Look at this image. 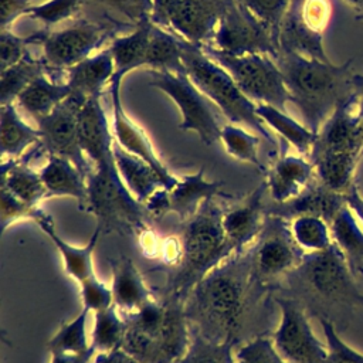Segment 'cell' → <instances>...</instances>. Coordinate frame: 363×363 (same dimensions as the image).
<instances>
[{"label": "cell", "mask_w": 363, "mask_h": 363, "mask_svg": "<svg viewBox=\"0 0 363 363\" xmlns=\"http://www.w3.org/2000/svg\"><path fill=\"white\" fill-rule=\"evenodd\" d=\"M251 272V252L234 254L190 291L184 312L196 332L218 342L233 340Z\"/></svg>", "instance_id": "1"}, {"label": "cell", "mask_w": 363, "mask_h": 363, "mask_svg": "<svg viewBox=\"0 0 363 363\" xmlns=\"http://www.w3.org/2000/svg\"><path fill=\"white\" fill-rule=\"evenodd\" d=\"M277 64L282 72L291 102L299 109L305 126L318 133L326 119L353 92L350 64L340 65L281 50Z\"/></svg>", "instance_id": "2"}, {"label": "cell", "mask_w": 363, "mask_h": 363, "mask_svg": "<svg viewBox=\"0 0 363 363\" xmlns=\"http://www.w3.org/2000/svg\"><path fill=\"white\" fill-rule=\"evenodd\" d=\"M223 208L216 199L201 203L196 214L184 221L182 254L167 284V298L186 301L190 291L235 251L223 228Z\"/></svg>", "instance_id": "3"}, {"label": "cell", "mask_w": 363, "mask_h": 363, "mask_svg": "<svg viewBox=\"0 0 363 363\" xmlns=\"http://www.w3.org/2000/svg\"><path fill=\"white\" fill-rule=\"evenodd\" d=\"M126 332L121 350L139 363H174L190 343L184 302L167 298L149 301L138 312L125 316Z\"/></svg>", "instance_id": "4"}, {"label": "cell", "mask_w": 363, "mask_h": 363, "mask_svg": "<svg viewBox=\"0 0 363 363\" xmlns=\"http://www.w3.org/2000/svg\"><path fill=\"white\" fill-rule=\"evenodd\" d=\"M182 60L190 81L231 123L245 126L264 138L269 145H277L274 136L257 115V104L240 89L234 78L208 57L200 45L184 41Z\"/></svg>", "instance_id": "5"}, {"label": "cell", "mask_w": 363, "mask_h": 363, "mask_svg": "<svg viewBox=\"0 0 363 363\" xmlns=\"http://www.w3.org/2000/svg\"><path fill=\"white\" fill-rule=\"evenodd\" d=\"M88 200L82 210L96 217V227L102 230H118L132 233L145 228V216L147 214L126 189L122 182L115 160L94 166L86 177Z\"/></svg>", "instance_id": "6"}, {"label": "cell", "mask_w": 363, "mask_h": 363, "mask_svg": "<svg viewBox=\"0 0 363 363\" xmlns=\"http://www.w3.org/2000/svg\"><path fill=\"white\" fill-rule=\"evenodd\" d=\"M201 48L234 78L240 89L252 102L268 104L285 111L291 96L274 57L268 54L230 55L208 45Z\"/></svg>", "instance_id": "7"}, {"label": "cell", "mask_w": 363, "mask_h": 363, "mask_svg": "<svg viewBox=\"0 0 363 363\" xmlns=\"http://www.w3.org/2000/svg\"><path fill=\"white\" fill-rule=\"evenodd\" d=\"M149 85L166 94L182 113L180 130L196 132L200 140L210 146L220 140V123L210 101L190 81L186 72L150 71Z\"/></svg>", "instance_id": "8"}, {"label": "cell", "mask_w": 363, "mask_h": 363, "mask_svg": "<svg viewBox=\"0 0 363 363\" xmlns=\"http://www.w3.org/2000/svg\"><path fill=\"white\" fill-rule=\"evenodd\" d=\"M208 47L230 55H279V37L248 9L233 0L223 14Z\"/></svg>", "instance_id": "9"}, {"label": "cell", "mask_w": 363, "mask_h": 363, "mask_svg": "<svg viewBox=\"0 0 363 363\" xmlns=\"http://www.w3.org/2000/svg\"><path fill=\"white\" fill-rule=\"evenodd\" d=\"M116 28L98 21L79 20L57 31L43 30V61L48 75H58L92 55Z\"/></svg>", "instance_id": "10"}, {"label": "cell", "mask_w": 363, "mask_h": 363, "mask_svg": "<svg viewBox=\"0 0 363 363\" xmlns=\"http://www.w3.org/2000/svg\"><path fill=\"white\" fill-rule=\"evenodd\" d=\"M86 99L71 94L51 113L37 122L40 146L45 155H58L71 160L88 177L92 164L79 140V109Z\"/></svg>", "instance_id": "11"}, {"label": "cell", "mask_w": 363, "mask_h": 363, "mask_svg": "<svg viewBox=\"0 0 363 363\" xmlns=\"http://www.w3.org/2000/svg\"><path fill=\"white\" fill-rule=\"evenodd\" d=\"M279 323L272 342L289 363H326L328 346L316 337L302 306L292 299H278Z\"/></svg>", "instance_id": "12"}, {"label": "cell", "mask_w": 363, "mask_h": 363, "mask_svg": "<svg viewBox=\"0 0 363 363\" xmlns=\"http://www.w3.org/2000/svg\"><path fill=\"white\" fill-rule=\"evenodd\" d=\"M221 182H208L204 179V169H199L193 174H184L170 187H162L150 196L143 204L146 213L152 218H163L166 214H176L183 223L191 218L201 203L207 199L231 197L221 191Z\"/></svg>", "instance_id": "13"}, {"label": "cell", "mask_w": 363, "mask_h": 363, "mask_svg": "<svg viewBox=\"0 0 363 363\" xmlns=\"http://www.w3.org/2000/svg\"><path fill=\"white\" fill-rule=\"evenodd\" d=\"M251 255L252 272L262 278H271L299 267L305 252L294 241L285 218L267 214L264 230Z\"/></svg>", "instance_id": "14"}, {"label": "cell", "mask_w": 363, "mask_h": 363, "mask_svg": "<svg viewBox=\"0 0 363 363\" xmlns=\"http://www.w3.org/2000/svg\"><path fill=\"white\" fill-rule=\"evenodd\" d=\"M121 84H122V78H118L115 75L112 77L109 84L111 102H112V121H113L112 133H113L115 142L128 153L149 163L160 174L166 189H170L179 182V179L174 177L170 173V170H167V167L163 164V162L159 159L145 130L126 115L121 101Z\"/></svg>", "instance_id": "15"}, {"label": "cell", "mask_w": 363, "mask_h": 363, "mask_svg": "<svg viewBox=\"0 0 363 363\" xmlns=\"http://www.w3.org/2000/svg\"><path fill=\"white\" fill-rule=\"evenodd\" d=\"M233 0H179L167 31L204 47L211 44L217 26Z\"/></svg>", "instance_id": "16"}, {"label": "cell", "mask_w": 363, "mask_h": 363, "mask_svg": "<svg viewBox=\"0 0 363 363\" xmlns=\"http://www.w3.org/2000/svg\"><path fill=\"white\" fill-rule=\"evenodd\" d=\"M299 268L309 285L325 296L359 295L352 285L347 261L335 242L326 251L305 254Z\"/></svg>", "instance_id": "17"}, {"label": "cell", "mask_w": 363, "mask_h": 363, "mask_svg": "<svg viewBox=\"0 0 363 363\" xmlns=\"http://www.w3.org/2000/svg\"><path fill=\"white\" fill-rule=\"evenodd\" d=\"M320 152L353 153L357 156L363 155V142L356 113L354 89L337 105V108L319 129L311 153Z\"/></svg>", "instance_id": "18"}, {"label": "cell", "mask_w": 363, "mask_h": 363, "mask_svg": "<svg viewBox=\"0 0 363 363\" xmlns=\"http://www.w3.org/2000/svg\"><path fill=\"white\" fill-rule=\"evenodd\" d=\"M265 189L267 183L264 182L242 204L224 211L223 228L235 254H242L264 230L267 211H264L262 196Z\"/></svg>", "instance_id": "19"}, {"label": "cell", "mask_w": 363, "mask_h": 363, "mask_svg": "<svg viewBox=\"0 0 363 363\" xmlns=\"http://www.w3.org/2000/svg\"><path fill=\"white\" fill-rule=\"evenodd\" d=\"M79 140L92 167L115 160V138L111 133L101 96L86 99L79 109Z\"/></svg>", "instance_id": "20"}, {"label": "cell", "mask_w": 363, "mask_h": 363, "mask_svg": "<svg viewBox=\"0 0 363 363\" xmlns=\"http://www.w3.org/2000/svg\"><path fill=\"white\" fill-rule=\"evenodd\" d=\"M33 221L41 228V231L50 238V241L54 244V247L58 250L64 269L65 272L74 278L78 284L95 274L94 269V251L96 247V242L101 235V228L96 227L89 240L85 245L77 247L69 242H67L61 235L57 233L55 224L50 214H47L41 207L35 208Z\"/></svg>", "instance_id": "21"}, {"label": "cell", "mask_w": 363, "mask_h": 363, "mask_svg": "<svg viewBox=\"0 0 363 363\" xmlns=\"http://www.w3.org/2000/svg\"><path fill=\"white\" fill-rule=\"evenodd\" d=\"M267 189L277 204L286 203L299 196L315 179L311 160L295 155H281L267 170Z\"/></svg>", "instance_id": "22"}, {"label": "cell", "mask_w": 363, "mask_h": 363, "mask_svg": "<svg viewBox=\"0 0 363 363\" xmlns=\"http://www.w3.org/2000/svg\"><path fill=\"white\" fill-rule=\"evenodd\" d=\"M346 204L345 194L333 191L315 179L299 196L295 199L277 204L267 214L278 216L281 218L298 217V216H316L323 218L329 225L336 213Z\"/></svg>", "instance_id": "23"}, {"label": "cell", "mask_w": 363, "mask_h": 363, "mask_svg": "<svg viewBox=\"0 0 363 363\" xmlns=\"http://www.w3.org/2000/svg\"><path fill=\"white\" fill-rule=\"evenodd\" d=\"M38 153H43L40 143L31 147L30 152L20 159L1 160L0 187H6L30 207H38L47 200V190L40 172H34L28 167L30 157Z\"/></svg>", "instance_id": "24"}, {"label": "cell", "mask_w": 363, "mask_h": 363, "mask_svg": "<svg viewBox=\"0 0 363 363\" xmlns=\"http://www.w3.org/2000/svg\"><path fill=\"white\" fill-rule=\"evenodd\" d=\"M113 74V58L106 47L68 68L65 71V82L69 85L74 95L89 99L92 96H101L104 86L111 84Z\"/></svg>", "instance_id": "25"}, {"label": "cell", "mask_w": 363, "mask_h": 363, "mask_svg": "<svg viewBox=\"0 0 363 363\" xmlns=\"http://www.w3.org/2000/svg\"><path fill=\"white\" fill-rule=\"evenodd\" d=\"M40 176L47 190V199L72 197L81 203L88 200L85 174L68 159L58 155H47V163L40 169Z\"/></svg>", "instance_id": "26"}, {"label": "cell", "mask_w": 363, "mask_h": 363, "mask_svg": "<svg viewBox=\"0 0 363 363\" xmlns=\"http://www.w3.org/2000/svg\"><path fill=\"white\" fill-rule=\"evenodd\" d=\"M111 289L113 305L123 313V316L138 312L153 299L142 274L133 261L125 257L116 261L112 267Z\"/></svg>", "instance_id": "27"}, {"label": "cell", "mask_w": 363, "mask_h": 363, "mask_svg": "<svg viewBox=\"0 0 363 363\" xmlns=\"http://www.w3.org/2000/svg\"><path fill=\"white\" fill-rule=\"evenodd\" d=\"M113 159L122 182L140 204H145L159 189L166 187L160 174L149 163L128 153L116 142L113 143Z\"/></svg>", "instance_id": "28"}, {"label": "cell", "mask_w": 363, "mask_h": 363, "mask_svg": "<svg viewBox=\"0 0 363 363\" xmlns=\"http://www.w3.org/2000/svg\"><path fill=\"white\" fill-rule=\"evenodd\" d=\"M72 94L69 85L57 82L48 74H43L33 79L17 98V105L38 122L51 113L61 102Z\"/></svg>", "instance_id": "29"}, {"label": "cell", "mask_w": 363, "mask_h": 363, "mask_svg": "<svg viewBox=\"0 0 363 363\" xmlns=\"http://www.w3.org/2000/svg\"><path fill=\"white\" fill-rule=\"evenodd\" d=\"M41 140L38 128L27 125L17 112L16 104L1 105L0 147L1 160L20 159Z\"/></svg>", "instance_id": "30"}, {"label": "cell", "mask_w": 363, "mask_h": 363, "mask_svg": "<svg viewBox=\"0 0 363 363\" xmlns=\"http://www.w3.org/2000/svg\"><path fill=\"white\" fill-rule=\"evenodd\" d=\"M152 26V20L140 23L132 33L115 37L108 45L115 64V77L123 79L130 71L146 67Z\"/></svg>", "instance_id": "31"}, {"label": "cell", "mask_w": 363, "mask_h": 363, "mask_svg": "<svg viewBox=\"0 0 363 363\" xmlns=\"http://www.w3.org/2000/svg\"><path fill=\"white\" fill-rule=\"evenodd\" d=\"M316 179L328 189L345 194L353 184V173L360 156L353 153H311Z\"/></svg>", "instance_id": "32"}, {"label": "cell", "mask_w": 363, "mask_h": 363, "mask_svg": "<svg viewBox=\"0 0 363 363\" xmlns=\"http://www.w3.org/2000/svg\"><path fill=\"white\" fill-rule=\"evenodd\" d=\"M257 115L265 125L272 128L277 135L294 146L301 155L309 156L316 142L318 133L292 119L289 115H286L285 111H281L268 104H257Z\"/></svg>", "instance_id": "33"}, {"label": "cell", "mask_w": 363, "mask_h": 363, "mask_svg": "<svg viewBox=\"0 0 363 363\" xmlns=\"http://www.w3.org/2000/svg\"><path fill=\"white\" fill-rule=\"evenodd\" d=\"M183 43L176 34L153 24L147 45L146 67L152 71L184 72L183 65Z\"/></svg>", "instance_id": "34"}, {"label": "cell", "mask_w": 363, "mask_h": 363, "mask_svg": "<svg viewBox=\"0 0 363 363\" xmlns=\"http://www.w3.org/2000/svg\"><path fill=\"white\" fill-rule=\"evenodd\" d=\"M330 233L333 242L343 252L350 272L356 274L359 262H363V230L347 204L336 213L330 223Z\"/></svg>", "instance_id": "35"}, {"label": "cell", "mask_w": 363, "mask_h": 363, "mask_svg": "<svg viewBox=\"0 0 363 363\" xmlns=\"http://www.w3.org/2000/svg\"><path fill=\"white\" fill-rule=\"evenodd\" d=\"M0 102L1 105L14 104L24 88L37 77L47 74L43 58H34L30 51L17 64L0 69Z\"/></svg>", "instance_id": "36"}, {"label": "cell", "mask_w": 363, "mask_h": 363, "mask_svg": "<svg viewBox=\"0 0 363 363\" xmlns=\"http://www.w3.org/2000/svg\"><path fill=\"white\" fill-rule=\"evenodd\" d=\"M126 332V320L119 315L115 305L94 313L91 345L98 354L121 350Z\"/></svg>", "instance_id": "37"}, {"label": "cell", "mask_w": 363, "mask_h": 363, "mask_svg": "<svg viewBox=\"0 0 363 363\" xmlns=\"http://www.w3.org/2000/svg\"><path fill=\"white\" fill-rule=\"evenodd\" d=\"M289 230L294 241L305 254L326 251L333 245L330 225L316 216H298L292 218Z\"/></svg>", "instance_id": "38"}, {"label": "cell", "mask_w": 363, "mask_h": 363, "mask_svg": "<svg viewBox=\"0 0 363 363\" xmlns=\"http://www.w3.org/2000/svg\"><path fill=\"white\" fill-rule=\"evenodd\" d=\"M220 142L223 143L225 152L237 160L247 162L255 166L259 172L267 173L265 166L262 164L258 147L261 138L257 133H250L237 125H223L220 132Z\"/></svg>", "instance_id": "39"}, {"label": "cell", "mask_w": 363, "mask_h": 363, "mask_svg": "<svg viewBox=\"0 0 363 363\" xmlns=\"http://www.w3.org/2000/svg\"><path fill=\"white\" fill-rule=\"evenodd\" d=\"M233 346V340H213L194 330L187 350L174 363H235Z\"/></svg>", "instance_id": "40"}, {"label": "cell", "mask_w": 363, "mask_h": 363, "mask_svg": "<svg viewBox=\"0 0 363 363\" xmlns=\"http://www.w3.org/2000/svg\"><path fill=\"white\" fill-rule=\"evenodd\" d=\"M89 311L82 308L81 312L65 322L48 340L47 349L48 352H84L88 350L92 345L88 340L86 333V320Z\"/></svg>", "instance_id": "41"}, {"label": "cell", "mask_w": 363, "mask_h": 363, "mask_svg": "<svg viewBox=\"0 0 363 363\" xmlns=\"http://www.w3.org/2000/svg\"><path fill=\"white\" fill-rule=\"evenodd\" d=\"M82 4L84 0H47L40 4H33L26 11V16L43 23L47 30L48 27L72 18L81 10Z\"/></svg>", "instance_id": "42"}, {"label": "cell", "mask_w": 363, "mask_h": 363, "mask_svg": "<svg viewBox=\"0 0 363 363\" xmlns=\"http://www.w3.org/2000/svg\"><path fill=\"white\" fill-rule=\"evenodd\" d=\"M329 0H292L288 13L296 16L308 28L323 33L330 18Z\"/></svg>", "instance_id": "43"}, {"label": "cell", "mask_w": 363, "mask_h": 363, "mask_svg": "<svg viewBox=\"0 0 363 363\" xmlns=\"http://www.w3.org/2000/svg\"><path fill=\"white\" fill-rule=\"evenodd\" d=\"M235 363H289L269 337H255L234 352Z\"/></svg>", "instance_id": "44"}, {"label": "cell", "mask_w": 363, "mask_h": 363, "mask_svg": "<svg viewBox=\"0 0 363 363\" xmlns=\"http://www.w3.org/2000/svg\"><path fill=\"white\" fill-rule=\"evenodd\" d=\"M248 9L257 18L265 23L278 37L282 21L289 10L292 0H237Z\"/></svg>", "instance_id": "45"}, {"label": "cell", "mask_w": 363, "mask_h": 363, "mask_svg": "<svg viewBox=\"0 0 363 363\" xmlns=\"http://www.w3.org/2000/svg\"><path fill=\"white\" fill-rule=\"evenodd\" d=\"M79 294L82 301V308L95 313L98 311L106 309L113 305V295L111 285H106L98 278L96 274H92L86 279L78 284Z\"/></svg>", "instance_id": "46"}, {"label": "cell", "mask_w": 363, "mask_h": 363, "mask_svg": "<svg viewBox=\"0 0 363 363\" xmlns=\"http://www.w3.org/2000/svg\"><path fill=\"white\" fill-rule=\"evenodd\" d=\"M319 322L323 329L326 346H328L326 363H363V354L353 350L349 345H346L339 337L333 325L328 319L319 318Z\"/></svg>", "instance_id": "47"}, {"label": "cell", "mask_w": 363, "mask_h": 363, "mask_svg": "<svg viewBox=\"0 0 363 363\" xmlns=\"http://www.w3.org/2000/svg\"><path fill=\"white\" fill-rule=\"evenodd\" d=\"M85 1V0H84ZM111 11L125 17L135 27L149 21L152 14V0H89Z\"/></svg>", "instance_id": "48"}, {"label": "cell", "mask_w": 363, "mask_h": 363, "mask_svg": "<svg viewBox=\"0 0 363 363\" xmlns=\"http://www.w3.org/2000/svg\"><path fill=\"white\" fill-rule=\"evenodd\" d=\"M40 207V206H38ZM37 207H30L20 199H17L6 187H0V218H1V233L20 221V220H33Z\"/></svg>", "instance_id": "49"}, {"label": "cell", "mask_w": 363, "mask_h": 363, "mask_svg": "<svg viewBox=\"0 0 363 363\" xmlns=\"http://www.w3.org/2000/svg\"><path fill=\"white\" fill-rule=\"evenodd\" d=\"M30 35L20 37L10 30H0V69L11 67L28 54Z\"/></svg>", "instance_id": "50"}, {"label": "cell", "mask_w": 363, "mask_h": 363, "mask_svg": "<svg viewBox=\"0 0 363 363\" xmlns=\"http://www.w3.org/2000/svg\"><path fill=\"white\" fill-rule=\"evenodd\" d=\"M34 0H0V30L9 27L33 6Z\"/></svg>", "instance_id": "51"}, {"label": "cell", "mask_w": 363, "mask_h": 363, "mask_svg": "<svg viewBox=\"0 0 363 363\" xmlns=\"http://www.w3.org/2000/svg\"><path fill=\"white\" fill-rule=\"evenodd\" d=\"M96 350L91 346L88 350L84 352H51L50 353V363H91Z\"/></svg>", "instance_id": "52"}, {"label": "cell", "mask_w": 363, "mask_h": 363, "mask_svg": "<svg viewBox=\"0 0 363 363\" xmlns=\"http://www.w3.org/2000/svg\"><path fill=\"white\" fill-rule=\"evenodd\" d=\"M345 200L347 207L352 210L356 218L360 220L363 225V197L359 194V190L354 184H352V187L345 193Z\"/></svg>", "instance_id": "53"}, {"label": "cell", "mask_w": 363, "mask_h": 363, "mask_svg": "<svg viewBox=\"0 0 363 363\" xmlns=\"http://www.w3.org/2000/svg\"><path fill=\"white\" fill-rule=\"evenodd\" d=\"M352 84L356 94V113H357V122H359L360 136L363 142V75H353Z\"/></svg>", "instance_id": "54"}, {"label": "cell", "mask_w": 363, "mask_h": 363, "mask_svg": "<svg viewBox=\"0 0 363 363\" xmlns=\"http://www.w3.org/2000/svg\"><path fill=\"white\" fill-rule=\"evenodd\" d=\"M95 363H139L130 356H128L123 350H115L106 354H98Z\"/></svg>", "instance_id": "55"}, {"label": "cell", "mask_w": 363, "mask_h": 363, "mask_svg": "<svg viewBox=\"0 0 363 363\" xmlns=\"http://www.w3.org/2000/svg\"><path fill=\"white\" fill-rule=\"evenodd\" d=\"M349 6H352L353 9L359 10L363 13V0H345Z\"/></svg>", "instance_id": "56"}, {"label": "cell", "mask_w": 363, "mask_h": 363, "mask_svg": "<svg viewBox=\"0 0 363 363\" xmlns=\"http://www.w3.org/2000/svg\"><path fill=\"white\" fill-rule=\"evenodd\" d=\"M356 18H357V20H360V21H363V13H362V14H359Z\"/></svg>", "instance_id": "57"}]
</instances>
